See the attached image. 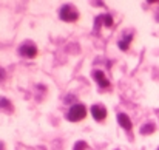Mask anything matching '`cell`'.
Instances as JSON below:
<instances>
[{
	"instance_id": "1",
	"label": "cell",
	"mask_w": 159,
	"mask_h": 150,
	"mask_svg": "<svg viewBox=\"0 0 159 150\" xmlns=\"http://www.w3.org/2000/svg\"><path fill=\"white\" fill-rule=\"evenodd\" d=\"M87 116V108L84 104H73L70 111H68V119L71 122H77V121H82L84 118Z\"/></svg>"
},
{
	"instance_id": "10",
	"label": "cell",
	"mask_w": 159,
	"mask_h": 150,
	"mask_svg": "<svg viewBox=\"0 0 159 150\" xmlns=\"http://www.w3.org/2000/svg\"><path fill=\"white\" fill-rule=\"evenodd\" d=\"M155 132V125L153 124H145L142 129H141V133L142 135H150V133H153Z\"/></svg>"
},
{
	"instance_id": "6",
	"label": "cell",
	"mask_w": 159,
	"mask_h": 150,
	"mask_svg": "<svg viewBox=\"0 0 159 150\" xmlns=\"http://www.w3.org/2000/svg\"><path fill=\"white\" fill-rule=\"evenodd\" d=\"M117 122H119V124H120V127H122V129H125V130H131V127H133V124H131L130 118H128L125 113H119V115H117Z\"/></svg>"
},
{
	"instance_id": "3",
	"label": "cell",
	"mask_w": 159,
	"mask_h": 150,
	"mask_svg": "<svg viewBox=\"0 0 159 150\" xmlns=\"http://www.w3.org/2000/svg\"><path fill=\"white\" fill-rule=\"evenodd\" d=\"M19 54L22 57H28V59H33L37 56V47L33 44V42H25L20 48H19Z\"/></svg>"
},
{
	"instance_id": "13",
	"label": "cell",
	"mask_w": 159,
	"mask_h": 150,
	"mask_svg": "<svg viewBox=\"0 0 159 150\" xmlns=\"http://www.w3.org/2000/svg\"><path fill=\"white\" fill-rule=\"evenodd\" d=\"M158 150H159V149H158Z\"/></svg>"
},
{
	"instance_id": "11",
	"label": "cell",
	"mask_w": 159,
	"mask_h": 150,
	"mask_svg": "<svg viewBox=\"0 0 159 150\" xmlns=\"http://www.w3.org/2000/svg\"><path fill=\"white\" fill-rule=\"evenodd\" d=\"M87 149V143L85 141H79L76 146H74V150H85Z\"/></svg>"
},
{
	"instance_id": "7",
	"label": "cell",
	"mask_w": 159,
	"mask_h": 150,
	"mask_svg": "<svg viewBox=\"0 0 159 150\" xmlns=\"http://www.w3.org/2000/svg\"><path fill=\"white\" fill-rule=\"evenodd\" d=\"M131 39H133V34H128V37H125L124 40H120V42H119V48H120L122 51H127L128 50V47H130Z\"/></svg>"
},
{
	"instance_id": "5",
	"label": "cell",
	"mask_w": 159,
	"mask_h": 150,
	"mask_svg": "<svg viewBox=\"0 0 159 150\" xmlns=\"http://www.w3.org/2000/svg\"><path fill=\"white\" fill-rule=\"evenodd\" d=\"M93 76H94V79H96V82L102 87V88H107L108 85H110V81L107 79V76L101 71V70H96L94 73H93Z\"/></svg>"
},
{
	"instance_id": "4",
	"label": "cell",
	"mask_w": 159,
	"mask_h": 150,
	"mask_svg": "<svg viewBox=\"0 0 159 150\" xmlns=\"http://www.w3.org/2000/svg\"><path fill=\"white\" fill-rule=\"evenodd\" d=\"M91 115L96 121H104L107 118V108L101 104H96V105L91 107Z\"/></svg>"
},
{
	"instance_id": "9",
	"label": "cell",
	"mask_w": 159,
	"mask_h": 150,
	"mask_svg": "<svg viewBox=\"0 0 159 150\" xmlns=\"http://www.w3.org/2000/svg\"><path fill=\"white\" fill-rule=\"evenodd\" d=\"M98 19H99V22H104L105 26H111V25H113V17H111L110 14L101 16V17H98Z\"/></svg>"
},
{
	"instance_id": "12",
	"label": "cell",
	"mask_w": 159,
	"mask_h": 150,
	"mask_svg": "<svg viewBox=\"0 0 159 150\" xmlns=\"http://www.w3.org/2000/svg\"><path fill=\"white\" fill-rule=\"evenodd\" d=\"M5 76H6V74H5V70H3V68H0V81H3V79H5Z\"/></svg>"
},
{
	"instance_id": "8",
	"label": "cell",
	"mask_w": 159,
	"mask_h": 150,
	"mask_svg": "<svg viewBox=\"0 0 159 150\" xmlns=\"http://www.w3.org/2000/svg\"><path fill=\"white\" fill-rule=\"evenodd\" d=\"M0 108H2V110H8V111H12L11 102L6 99V98H0Z\"/></svg>"
},
{
	"instance_id": "2",
	"label": "cell",
	"mask_w": 159,
	"mask_h": 150,
	"mask_svg": "<svg viewBox=\"0 0 159 150\" xmlns=\"http://www.w3.org/2000/svg\"><path fill=\"white\" fill-rule=\"evenodd\" d=\"M59 16L65 22H74L79 19V12L73 8V5H63L59 11Z\"/></svg>"
}]
</instances>
